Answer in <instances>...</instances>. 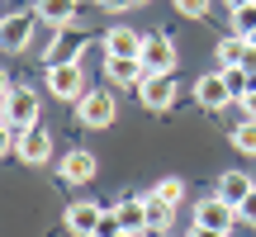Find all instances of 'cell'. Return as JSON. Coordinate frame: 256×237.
Segmentation results:
<instances>
[{
    "label": "cell",
    "mask_w": 256,
    "mask_h": 237,
    "mask_svg": "<svg viewBox=\"0 0 256 237\" xmlns=\"http://www.w3.org/2000/svg\"><path fill=\"white\" fill-rule=\"evenodd\" d=\"M5 124H14V128H24V133H28V128L38 124V90L5 81Z\"/></svg>",
    "instance_id": "6da1fadb"
},
{
    "label": "cell",
    "mask_w": 256,
    "mask_h": 237,
    "mask_svg": "<svg viewBox=\"0 0 256 237\" xmlns=\"http://www.w3.org/2000/svg\"><path fill=\"white\" fill-rule=\"evenodd\" d=\"M176 100H180L176 72H166V76H147V81L138 86V104H142V110H152V114H166V110H176Z\"/></svg>",
    "instance_id": "7a4b0ae2"
},
{
    "label": "cell",
    "mask_w": 256,
    "mask_h": 237,
    "mask_svg": "<svg viewBox=\"0 0 256 237\" xmlns=\"http://www.w3.org/2000/svg\"><path fill=\"white\" fill-rule=\"evenodd\" d=\"M238 204H228L223 194H209V200L194 204V228H214V232H232L238 228Z\"/></svg>",
    "instance_id": "3957f363"
},
{
    "label": "cell",
    "mask_w": 256,
    "mask_h": 237,
    "mask_svg": "<svg viewBox=\"0 0 256 237\" xmlns=\"http://www.w3.org/2000/svg\"><path fill=\"white\" fill-rule=\"evenodd\" d=\"M114 114H119V104H114V90H86L81 100H76V118H81L86 128H110Z\"/></svg>",
    "instance_id": "277c9868"
},
{
    "label": "cell",
    "mask_w": 256,
    "mask_h": 237,
    "mask_svg": "<svg viewBox=\"0 0 256 237\" xmlns=\"http://www.w3.org/2000/svg\"><path fill=\"white\" fill-rule=\"evenodd\" d=\"M194 100H200L209 114L228 110V104L238 100V95H232V86H228V72H223V66H214L209 76H200V81H194Z\"/></svg>",
    "instance_id": "5b68a950"
},
{
    "label": "cell",
    "mask_w": 256,
    "mask_h": 237,
    "mask_svg": "<svg viewBox=\"0 0 256 237\" xmlns=\"http://www.w3.org/2000/svg\"><path fill=\"white\" fill-rule=\"evenodd\" d=\"M90 48V38L86 34H76V28H57V38L48 43V52H43V62L48 66H81V52Z\"/></svg>",
    "instance_id": "8992f818"
},
{
    "label": "cell",
    "mask_w": 256,
    "mask_h": 237,
    "mask_svg": "<svg viewBox=\"0 0 256 237\" xmlns=\"http://www.w3.org/2000/svg\"><path fill=\"white\" fill-rule=\"evenodd\" d=\"M95 171H100V162H95V152H86V147H72V152H62V162H57V180L62 185H86V180H95Z\"/></svg>",
    "instance_id": "52a82bcc"
},
{
    "label": "cell",
    "mask_w": 256,
    "mask_h": 237,
    "mask_svg": "<svg viewBox=\"0 0 256 237\" xmlns=\"http://www.w3.org/2000/svg\"><path fill=\"white\" fill-rule=\"evenodd\" d=\"M142 66H147V76L176 72V43H171L166 34H147V43H142Z\"/></svg>",
    "instance_id": "ba28073f"
},
{
    "label": "cell",
    "mask_w": 256,
    "mask_h": 237,
    "mask_svg": "<svg viewBox=\"0 0 256 237\" xmlns=\"http://www.w3.org/2000/svg\"><path fill=\"white\" fill-rule=\"evenodd\" d=\"M48 90L57 95V100H81L90 86H86V76H81V66H48Z\"/></svg>",
    "instance_id": "9c48e42d"
},
{
    "label": "cell",
    "mask_w": 256,
    "mask_h": 237,
    "mask_svg": "<svg viewBox=\"0 0 256 237\" xmlns=\"http://www.w3.org/2000/svg\"><path fill=\"white\" fill-rule=\"evenodd\" d=\"M34 19L38 14H24V10H10L5 24H0V43H5V52H24L28 38H34Z\"/></svg>",
    "instance_id": "30bf717a"
},
{
    "label": "cell",
    "mask_w": 256,
    "mask_h": 237,
    "mask_svg": "<svg viewBox=\"0 0 256 237\" xmlns=\"http://www.w3.org/2000/svg\"><path fill=\"white\" fill-rule=\"evenodd\" d=\"M100 218H104L100 204L76 200L72 209H66V232H72V237H95V232H100Z\"/></svg>",
    "instance_id": "8fae6325"
},
{
    "label": "cell",
    "mask_w": 256,
    "mask_h": 237,
    "mask_svg": "<svg viewBox=\"0 0 256 237\" xmlns=\"http://www.w3.org/2000/svg\"><path fill=\"white\" fill-rule=\"evenodd\" d=\"M104 76H110L114 86H142L147 81V66H142V57H104Z\"/></svg>",
    "instance_id": "7c38bea8"
},
{
    "label": "cell",
    "mask_w": 256,
    "mask_h": 237,
    "mask_svg": "<svg viewBox=\"0 0 256 237\" xmlns=\"http://www.w3.org/2000/svg\"><path fill=\"white\" fill-rule=\"evenodd\" d=\"M19 156H24L28 166H43V162H52V133H48L43 124H34L24 133V142H19Z\"/></svg>",
    "instance_id": "4fadbf2b"
},
{
    "label": "cell",
    "mask_w": 256,
    "mask_h": 237,
    "mask_svg": "<svg viewBox=\"0 0 256 237\" xmlns=\"http://www.w3.org/2000/svg\"><path fill=\"white\" fill-rule=\"evenodd\" d=\"M252 52H256V48H252L242 34L218 38V48H214V57H218V66H223V72H232V66H247V62H252Z\"/></svg>",
    "instance_id": "5bb4252c"
},
{
    "label": "cell",
    "mask_w": 256,
    "mask_h": 237,
    "mask_svg": "<svg viewBox=\"0 0 256 237\" xmlns=\"http://www.w3.org/2000/svg\"><path fill=\"white\" fill-rule=\"evenodd\" d=\"M147 34H133V28H110L104 34V52L110 57H142Z\"/></svg>",
    "instance_id": "9a60e30c"
},
{
    "label": "cell",
    "mask_w": 256,
    "mask_h": 237,
    "mask_svg": "<svg viewBox=\"0 0 256 237\" xmlns=\"http://www.w3.org/2000/svg\"><path fill=\"white\" fill-rule=\"evenodd\" d=\"M34 14L43 19V24H52V28H72V19H76V0H38Z\"/></svg>",
    "instance_id": "2e32d148"
},
{
    "label": "cell",
    "mask_w": 256,
    "mask_h": 237,
    "mask_svg": "<svg viewBox=\"0 0 256 237\" xmlns=\"http://www.w3.org/2000/svg\"><path fill=\"white\" fill-rule=\"evenodd\" d=\"M114 214H119V223L128 232H147V204H142V194H124V200L114 204Z\"/></svg>",
    "instance_id": "e0dca14e"
},
{
    "label": "cell",
    "mask_w": 256,
    "mask_h": 237,
    "mask_svg": "<svg viewBox=\"0 0 256 237\" xmlns=\"http://www.w3.org/2000/svg\"><path fill=\"white\" fill-rule=\"evenodd\" d=\"M252 190H256L252 176H242V171H223V176H218V190H214V194H223L228 204H238V209H242V200H247Z\"/></svg>",
    "instance_id": "ac0fdd59"
},
{
    "label": "cell",
    "mask_w": 256,
    "mask_h": 237,
    "mask_svg": "<svg viewBox=\"0 0 256 237\" xmlns=\"http://www.w3.org/2000/svg\"><path fill=\"white\" fill-rule=\"evenodd\" d=\"M142 204H147V232H156V228H171L176 209H171V204H166L156 190H147V194H142Z\"/></svg>",
    "instance_id": "d6986e66"
},
{
    "label": "cell",
    "mask_w": 256,
    "mask_h": 237,
    "mask_svg": "<svg viewBox=\"0 0 256 237\" xmlns=\"http://www.w3.org/2000/svg\"><path fill=\"white\" fill-rule=\"evenodd\" d=\"M232 147L247 152V156H256V118H242V124L232 128Z\"/></svg>",
    "instance_id": "ffe728a7"
},
{
    "label": "cell",
    "mask_w": 256,
    "mask_h": 237,
    "mask_svg": "<svg viewBox=\"0 0 256 237\" xmlns=\"http://www.w3.org/2000/svg\"><path fill=\"white\" fill-rule=\"evenodd\" d=\"M156 194H162V200L176 209V204L185 200V180H180V176H166V180H156Z\"/></svg>",
    "instance_id": "44dd1931"
},
{
    "label": "cell",
    "mask_w": 256,
    "mask_h": 237,
    "mask_svg": "<svg viewBox=\"0 0 256 237\" xmlns=\"http://www.w3.org/2000/svg\"><path fill=\"white\" fill-rule=\"evenodd\" d=\"M256 28V5H242V10H232V34H242L247 38Z\"/></svg>",
    "instance_id": "7402d4cb"
},
{
    "label": "cell",
    "mask_w": 256,
    "mask_h": 237,
    "mask_svg": "<svg viewBox=\"0 0 256 237\" xmlns=\"http://www.w3.org/2000/svg\"><path fill=\"white\" fill-rule=\"evenodd\" d=\"M176 10H180L185 19H209V10H214V0H176Z\"/></svg>",
    "instance_id": "603a6c76"
},
{
    "label": "cell",
    "mask_w": 256,
    "mask_h": 237,
    "mask_svg": "<svg viewBox=\"0 0 256 237\" xmlns=\"http://www.w3.org/2000/svg\"><path fill=\"white\" fill-rule=\"evenodd\" d=\"M119 232H124L119 214H114V209H104V218H100V232H95V237H119Z\"/></svg>",
    "instance_id": "cb8c5ba5"
},
{
    "label": "cell",
    "mask_w": 256,
    "mask_h": 237,
    "mask_svg": "<svg viewBox=\"0 0 256 237\" xmlns=\"http://www.w3.org/2000/svg\"><path fill=\"white\" fill-rule=\"evenodd\" d=\"M238 214H242V218H247L252 228H256V190L247 194V200H242V209H238Z\"/></svg>",
    "instance_id": "d4e9b609"
},
{
    "label": "cell",
    "mask_w": 256,
    "mask_h": 237,
    "mask_svg": "<svg viewBox=\"0 0 256 237\" xmlns=\"http://www.w3.org/2000/svg\"><path fill=\"white\" fill-rule=\"evenodd\" d=\"M138 0H100V10H110V14H119V10H133Z\"/></svg>",
    "instance_id": "484cf974"
},
{
    "label": "cell",
    "mask_w": 256,
    "mask_h": 237,
    "mask_svg": "<svg viewBox=\"0 0 256 237\" xmlns=\"http://www.w3.org/2000/svg\"><path fill=\"white\" fill-rule=\"evenodd\" d=\"M238 104H242V110H247V118H256V90H247V95H242Z\"/></svg>",
    "instance_id": "4316f807"
},
{
    "label": "cell",
    "mask_w": 256,
    "mask_h": 237,
    "mask_svg": "<svg viewBox=\"0 0 256 237\" xmlns=\"http://www.w3.org/2000/svg\"><path fill=\"white\" fill-rule=\"evenodd\" d=\"M190 237H228V232H214V228H194Z\"/></svg>",
    "instance_id": "83f0119b"
},
{
    "label": "cell",
    "mask_w": 256,
    "mask_h": 237,
    "mask_svg": "<svg viewBox=\"0 0 256 237\" xmlns=\"http://www.w3.org/2000/svg\"><path fill=\"white\" fill-rule=\"evenodd\" d=\"M228 10H242V5H256V0H223Z\"/></svg>",
    "instance_id": "f1b7e54d"
},
{
    "label": "cell",
    "mask_w": 256,
    "mask_h": 237,
    "mask_svg": "<svg viewBox=\"0 0 256 237\" xmlns=\"http://www.w3.org/2000/svg\"><path fill=\"white\" fill-rule=\"evenodd\" d=\"M247 43H252V48H256V28H252V34H247Z\"/></svg>",
    "instance_id": "f546056e"
},
{
    "label": "cell",
    "mask_w": 256,
    "mask_h": 237,
    "mask_svg": "<svg viewBox=\"0 0 256 237\" xmlns=\"http://www.w3.org/2000/svg\"><path fill=\"white\" fill-rule=\"evenodd\" d=\"M119 237H142V232H128V228H124V232H119Z\"/></svg>",
    "instance_id": "4dcf8cb0"
},
{
    "label": "cell",
    "mask_w": 256,
    "mask_h": 237,
    "mask_svg": "<svg viewBox=\"0 0 256 237\" xmlns=\"http://www.w3.org/2000/svg\"><path fill=\"white\" fill-rule=\"evenodd\" d=\"M138 5H147V0H138Z\"/></svg>",
    "instance_id": "1f68e13d"
}]
</instances>
